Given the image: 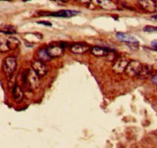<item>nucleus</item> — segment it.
<instances>
[{"label":"nucleus","instance_id":"obj_1","mask_svg":"<svg viewBox=\"0 0 157 148\" xmlns=\"http://www.w3.org/2000/svg\"><path fill=\"white\" fill-rule=\"evenodd\" d=\"M22 82L30 91L36 90L40 85V77L32 70V68L26 69L23 72Z\"/></svg>","mask_w":157,"mask_h":148},{"label":"nucleus","instance_id":"obj_2","mask_svg":"<svg viewBox=\"0 0 157 148\" xmlns=\"http://www.w3.org/2000/svg\"><path fill=\"white\" fill-rule=\"evenodd\" d=\"M3 72L6 76L12 77L17 68V61L15 57H6L2 63Z\"/></svg>","mask_w":157,"mask_h":148},{"label":"nucleus","instance_id":"obj_3","mask_svg":"<svg viewBox=\"0 0 157 148\" xmlns=\"http://www.w3.org/2000/svg\"><path fill=\"white\" fill-rule=\"evenodd\" d=\"M81 13L78 11L75 10H60L58 12H39L38 15H47V16H53V17H60V18H71Z\"/></svg>","mask_w":157,"mask_h":148},{"label":"nucleus","instance_id":"obj_4","mask_svg":"<svg viewBox=\"0 0 157 148\" xmlns=\"http://www.w3.org/2000/svg\"><path fill=\"white\" fill-rule=\"evenodd\" d=\"M143 64L140 61H136V60H130L127 65V69H126V75L131 78L137 77L140 73L141 68H142Z\"/></svg>","mask_w":157,"mask_h":148},{"label":"nucleus","instance_id":"obj_5","mask_svg":"<svg viewBox=\"0 0 157 148\" xmlns=\"http://www.w3.org/2000/svg\"><path fill=\"white\" fill-rule=\"evenodd\" d=\"M32 68L40 78L44 77L48 73V67L45 63L39 60H35L32 63Z\"/></svg>","mask_w":157,"mask_h":148},{"label":"nucleus","instance_id":"obj_6","mask_svg":"<svg viewBox=\"0 0 157 148\" xmlns=\"http://www.w3.org/2000/svg\"><path fill=\"white\" fill-rule=\"evenodd\" d=\"M138 5L141 9L148 13H154L157 10L156 2L154 0H139Z\"/></svg>","mask_w":157,"mask_h":148},{"label":"nucleus","instance_id":"obj_7","mask_svg":"<svg viewBox=\"0 0 157 148\" xmlns=\"http://www.w3.org/2000/svg\"><path fill=\"white\" fill-rule=\"evenodd\" d=\"M90 53L95 57H107L115 52L113 49L101 46H94L90 48Z\"/></svg>","mask_w":157,"mask_h":148},{"label":"nucleus","instance_id":"obj_8","mask_svg":"<svg viewBox=\"0 0 157 148\" xmlns=\"http://www.w3.org/2000/svg\"><path fill=\"white\" fill-rule=\"evenodd\" d=\"M71 52L75 55H81L90 50V47L84 42H75L69 45Z\"/></svg>","mask_w":157,"mask_h":148},{"label":"nucleus","instance_id":"obj_9","mask_svg":"<svg viewBox=\"0 0 157 148\" xmlns=\"http://www.w3.org/2000/svg\"><path fill=\"white\" fill-rule=\"evenodd\" d=\"M48 53L52 59L53 58H58L64 55V48L61 46V45H51L47 48Z\"/></svg>","mask_w":157,"mask_h":148},{"label":"nucleus","instance_id":"obj_10","mask_svg":"<svg viewBox=\"0 0 157 148\" xmlns=\"http://www.w3.org/2000/svg\"><path fill=\"white\" fill-rule=\"evenodd\" d=\"M129 62H130V60L124 59V58L118 59L113 64L112 70L117 75H121V74L124 73L126 72V69H127Z\"/></svg>","mask_w":157,"mask_h":148},{"label":"nucleus","instance_id":"obj_11","mask_svg":"<svg viewBox=\"0 0 157 148\" xmlns=\"http://www.w3.org/2000/svg\"><path fill=\"white\" fill-rule=\"evenodd\" d=\"M94 3L97 6H100L101 9L105 10H116L117 9V6L112 0H92Z\"/></svg>","mask_w":157,"mask_h":148},{"label":"nucleus","instance_id":"obj_12","mask_svg":"<svg viewBox=\"0 0 157 148\" xmlns=\"http://www.w3.org/2000/svg\"><path fill=\"white\" fill-rule=\"evenodd\" d=\"M116 38L119 41L124 43H127L129 45H135L139 43V41L135 37L132 36L129 34L124 33V32H117V33H116Z\"/></svg>","mask_w":157,"mask_h":148},{"label":"nucleus","instance_id":"obj_13","mask_svg":"<svg viewBox=\"0 0 157 148\" xmlns=\"http://www.w3.org/2000/svg\"><path fill=\"white\" fill-rule=\"evenodd\" d=\"M12 97L13 99L16 101L17 103H21L24 99V92L21 88L18 86V84H14L13 88H12Z\"/></svg>","mask_w":157,"mask_h":148},{"label":"nucleus","instance_id":"obj_14","mask_svg":"<svg viewBox=\"0 0 157 148\" xmlns=\"http://www.w3.org/2000/svg\"><path fill=\"white\" fill-rule=\"evenodd\" d=\"M153 73V68L151 66L149 65V64H143L142 68H141L140 71V73L138 75L137 78H140V79H144V78L150 76V75H152Z\"/></svg>","mask_w":157,"mask_h":148},{"label":"nucleus","instance_id":"obj_15","mask_svg":"<svg viewBox=\"0 0 157 148\" xmlns=\"http://www.w3.org/2000/svg\"><path fill=\"white\" fill-rule=\"evenodd\" d=\"M37 58L38 60L42 61V62H48V61H51L52 58L49 56L48 53L47 48H41L37 52Z\"/></svg>","mask_w":157,"mask_h":148},{"label":"nucleus","instance_id":"obj_16","mask_svg":"<svg viewBox=\"0 0 157 148\" xmlns=\"http://www.w3.org/2000/svg\"><path fill=\"white\" fill-rule=\"evenodd\" d=\"M1 33L5 34L7 35H12L16 33V28L11 25H6L2 26Z\"/></svg>","mask_w":157,"mask_h":148},{"label":"nucleus","instance_id":"obj_17","mask_svg":"<svg viewBox=\"0 0 157 148\" xmlns=\"http://www.w3.org/2000/svg\"><path fill=\"white\" fill-rule=\"evenodd\" d=\"M144 31L147 32H157V27L152 25H147L144 28Z\"/></svg>","mask_w":157,"mask_h":148},{"label":"nucleus","instance_id":"obj_18","mask_svg":"<svg viewBox=\"0 0 157 148\" xmlns=\"http://www.w3.org/2000/svg\"><path fill=\"white\" fill-rule=\"evenodd\" d=\"M150 81H151V82L153 83V84L157 86V72H153V73L152 74L151 77H150Z\"/></svg>","mask_w":157,"mask_h":148},{"label":"nucleus","instance_id":"obj_19","mask_svg":"<svg viewBox=\"0 0 157 148\" xmlns=\"http://www.w3.org/2000/svg\"><path fill=\"white\" fill-rule=\"evenodd\" d=\"M77 1H78V2L81 3V4H83V5H86V6H88V5H90V3H91L92 0H77Z\"/></svg>","mask_w":157,"mask_h":148},{"label":"nucleus","instance_id":"obj_20","mask_svg":"<svg viewBox=\"0 0 157 148\" xmlns=\"http://www.w3.org/2000/svg\"><path fill=\"white\" fill-rule=\"evenodd\" d=\"M38 24H41V25H44L47 26H51L52 25V23H50L49 21H38Z\"/></svg>","mask_w":157,"mask_h":148},{"label":"nucleus","instance_id":"obj_21","mask_svg":"<svg viewBox=\"0 0 157 148\" xmlns=\"http://www.w3.org/2000/svg\"><path fill=\"white\" fill-rule=\"evenodd\" d=\"M151 45H153V47L155 48V49H157V40H154V41H152Z\"/></svg>","mask_w":157,"mask_h":148},{"label":"nucleus","instance_id":"obj_22","mask_svg":"<svg viewBox=\"0 0 157 148\" xmlns=\"http://www.w3.org/2000/svg\"><path fill=\"white\" fill-rule=\"evenodd\" d=\"M56 1L59 2H62V3H66L68 2V0H56Z\"/></svg>","mask_w":157,"mask_h":148},{"label":"nucleus","instance_id":"obj_23","mask_svg":"<svg viewBox=\"0 0 157 148\" xmlns=\"http://www.w3.org/2000/svg\"><path fill=\"white\" fill-rule=\"evenodd\" d=\"M152 18H153V19L157 20V13L154 14V15H152Z\"/></svg>","mask_w":157,"mask_h":148},{"label":"nucleus","instance_id":"obj_24","mask_svg":"<svg viewBox=\"0 0 157 148\" xmlns=\"http://www.w3.org/2000/svg\"><path fill=\"white\" fill-rule=\"evenodd\" d=\"M154 1H155V2H157V0H154Z\"/></svg>","mask_w":157,"mask_h":148}]
</instances>
